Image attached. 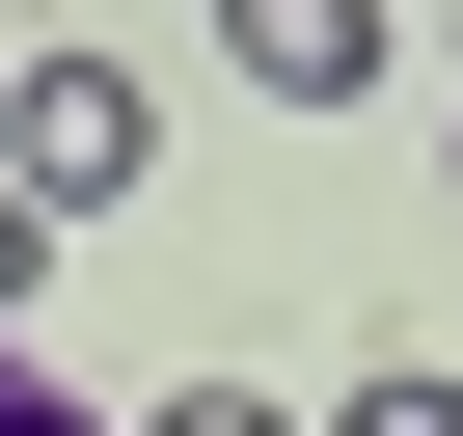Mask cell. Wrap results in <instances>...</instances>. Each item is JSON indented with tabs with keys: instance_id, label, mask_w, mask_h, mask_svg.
<instances>
[{
	"instance_id": "1",
	"label": "cell",
	"mask_w": 463,
	"mask_h": 436,
	"mask_svg": "<svg viewBox=\"0 0 463 436\" xmlns=\"http://www.w3.org/2000/svg\"><path fill=\"white\" fill-rule=\"evenodd\" d=\"M137 164H164V109L109 55H28V82H0V191H28V218H109Z\"/></svg>"
},
{
	"instance_id": "2",
	"label": "cell",
	"mask_w": 463,
	"mask_h": 436,
	"mask_svg": "<svg viewBox=\"0 0 463 436\" xmlns=\"http://www.w3.org/2000/svg\"><path fill=\"white\" fill-rule=\"evenodd\" d=\"M218 55H246L273 109H354L382 82V0H218Z\"/></svg>"
},
{
	"instance_id": "3",
	"label": "cell",
	"mask_w": 463,
	"mask_h": 436,
	"mask_svg": "<svg viewBox=\"0 0 463 436\" xmlns=\"http://www.w3.org/2000/svg\"><path fill=\"white\" fill-rule=\"evenodd\" d=\"M137 436H327V409H273V382H164Z\"/></svg>"
},
{
	"instance_id": "4",
	"label": "cell",
	"mask_w": 463,
	"mask_h": 436,
	"mask_svg": "<svg viewBox=\"0 0 463 436\" xmlns=\"http://www.w3.org/2000/svg\"><path fill=\"white\" fill-rule=\"evenodd\" d=\"M0 436H109V409H55V355H28V327H0Z\"/></svg>"
},
{
	"instance_id": "5",
	"label": "cell",
	"mask_w": 463,
	"mask_h": 436,
	"mask_svg": "<svg viewBox=\"0 0 463 436\" xmlns=\"http://www.w3.org/2000/svg\"><path fill=\"white\" fill-rule=\"evenodd\" d=\"M327 436H463V382H354V409H327Z\"/></svg>"
},
{
	"instance_id": "6",
	"label": "cell",
	"mask_w": 463,
	"mask_h": 436,
	"mask_svg": "<svg viewBox=\"0 0 463 436\" xmlns=\"http://www.w3.org/2000/svg\"><path fill=\"white\" fill-rule=\"evenodd\" d=\"M28 246H55V218H28V191H0V327H28Z\"/></svg>"
}]
</instances>
